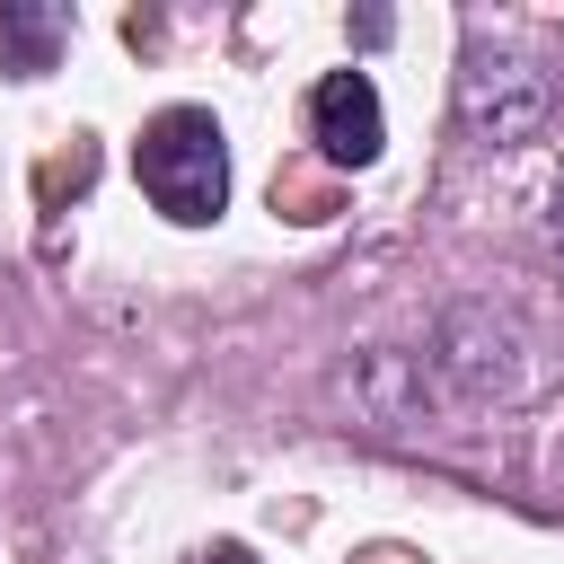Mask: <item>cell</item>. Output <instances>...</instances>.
<instances>
[{"label":"cell","mask_w":564,"mask_h":564,"mask_svg":"<svg viewBox=\"0 0 564 564\" xmlns=\"http://www.w3.org/2000/svg\"><path fill=\"white\" fill-rule=\"evenodd\" d=\"M132 176H141V194H150L159 220L203 229V220H220V203H229V141H220V123H212L203 106H167V115L141 123Z\"/></svg>","instance_id":"obj_1"},{"label":"cell","mask_w":564,"mask_h":564,"mask_svg":"<svg viewBox=\"0 0 564 564\" xmlns=\"http://www.w3.org/2000/svg\"><path fill=\"white\" fill-rule=\"evenodd\" d=\"M62 44H70V18H62V9H44V0H9V9H0V53H9L18 79L53 70Z\"/></svg>","instance_id":"obj_4"},{"label":"cell","mask_w":564,"mask_h":564,"mask_svg":"<svg viewBox=\"0 0 564 564\" xmlns=\"http://www.w3.org/2000/svg\"><path fill=\"white\" fill-rule=\"evenodd\" d=\"M546 106H555L546 70H529L511 53H467V70H458V123L476 141H502L511 150V141H529L546 123Z\"/></svg>","instance_id":"obj_2"},{"label":"cell","mask_w":564,"mask_h":564,"mask_svg":"<svg viewBox=\"0 0 564 564\" xmlns=\"http://www.w3.org/2000/svg\"><path fill=\"white\" fill-rule=\"evenodd\" d=\"M308 141L335 159V167H370L388 150V115H379V88L370 70H326L308 88Z\"/></svg>","instance_id":"obj_3"},{"label":"cell","mask_w":564,"mask_h":564,"mask_svg":"<svg viewBox=\"0 0 564 564\" xmlns=\"http://www.w3.org/2000/svg\"><path fill=\"white\" fill-rule=\"evenodd\" d=\"M546 238H555V256H564V185H555V203H546Z\"/></svg>","instance_id":"obj_5"},{"label":"cell","mask_w":564,"mask_h":564,"mask_svg":"<svg viewBox=\"0 0 564 564\" xmlns=\"http://www.w3.org/2000/svg\"><path fill=\"white\" fill-rule=\"evenodd\" d=\"M203 564H256V555H247V546H212Z\"/></svg>","instance_id":"obj_6"}]
</instances>
